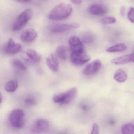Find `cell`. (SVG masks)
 I'll return each mask as SVG.
<instances>
[{
	"label": "cell",
	"instance_id": "7a4b0ae2",
	"mask_svg": "<svg viewBox=\"0 0 134 134\" xmlns=\"http://www.w3.org/2000/svg\"><path fill=\"white\" fill-rule=\"evenodd\" d=\"M33 12L30 9H26L22 12L17 18L12 26V30L18 31L23 29L32 17Z\"/></svg>",
	"mask_w": 134,
	"mask_h": 134
},
{
	"label": "cell",
	"instance_id": "9c48e42d",
	"mask_svg": "<svg viewBox=\"0 0 134 134\" xmlns=\"http://www.w3.org/2000/svg\"><path fill=\"white\" fill-rule=\"evenodd\" d=\"M21 48V44L16 43L12 38H10L5 46L4 51L8 54L14 55L19 53Z\"/></svg>",
	"mask_w": 134,
	"mask_h": 134
},
{
	"label": "cell",
	"instance_id": "44dd1931",
	"mask_svg": "<svg viewBox=\"0 0 134 134\" xmlns=\"http://www.w3.org/2000/svg\"><path fill=\"white\" fill-rule=\"evenodd\" d=\"M12 65L13 67L18 70L21 71H25L27 70V68L25 65L21 61L17 59L12 60Z\"/></svg>",
	"mask_w": 134,
	"mask_h": 134
},
{
	"label": "cell",
	"instance_id": "603a6c76",
	"mask_svg": "<svg viewBox=\"0 0 134 134\" xmlns=\"http://www.w3.org/2000/svg\"><path fill=\"white\" fill-rule=\"evenodd\" d=\"M116 19L114 17H108L104 18L101 21V23L103 25L114 24L116 23Z\"/></svg>",
	"mask_w": 134,
	"mask_h": 134
},
{
	"label": "cell",
	"instance_id": "4fadbf2b",
	"mask_svg": "<svg viewBox=\"0 0 134 134\" xmlns=\"http://www.w3.org/2000/svg\"><path fill=\"white\" fill-rule=\"evenodd\" d=\"M131 62H134V54L118 57L112 60L111 62L114 64L120 65L126 64Z\"/></svg>",
	"mask_w": 134,
	"mask_h": 134
},
{
	"label": "cell",
	"instance_id": "ba28073f",
	"mask_svg": "<svg viewBox=\"0 0 134 134\" xmlns=\"http://www.w3.org/2000/svg\"><path fill=\"white\" fill-rule=\"evenodd\" d=\"M101 67V63L99 60H96L86 66L83 73L86 76H92L97 73Z\"/></svg>",
	"mask_w": 134,
	"mask_h": 134
},
{
	"label": "cell",
	"instance_id": "277c9868",
	"mask_svg": "<svg viewBox=\"0 0 134 134\" xmlns=\"http://www.w3.org/2000/svg\"><path fill=\"white\" fill-rule=\"evenodd\" d=\"M77 94V89L72 88L66 91L56 94L53 96L54 102L61 104H66L72 102Z\"/></svg>",
	"mask_w": 134,
	"mask_h": 134
},
{
	"label": "cell",
	"instance_id": "9a60e30c",
	"mask_svg": "<svg viewBox=\"0 0 134 134\" xmlns=\"http://www.w3.org/2000/svg\"><path fill=\"white\" fill-rule=\"evenodd\" d=\"M127 78L126 73L121 69L117 70L115 72L114 76V78L118 82L122 83L124 82Z\"/></svg>",
	"mask_w": 134,
	"mask_h": 134
},
{
	"label": "cell",
	"instance_id": "d6986e66",
	"mask_svg": "<svg viewBox=\"0 0 134 134\" xmlns=\"http://www.w3.org/2000/svg\"><path fill=\"white\" fill-rule=\"evenodd\" d=\"M95 40L94 36L91 33H85L81 37V42L83 44H89L92 43Z\"/></svg>",
	"mask_w": 134,
	"mask_h": 134
},
{
	"label": "cell",
	"instance_id": "5b68a950",
	"mask_svg": "<svg viewBox=\"0 0 134 134\" xmlns=\"http://www.w3.org/2000/svg\"><path fill=\"white\" fill-rule=\"evenodd\" d=\"M90 56L84 51L72 52L70 56L72 63L77 65H83L90 60Z\"/></svg>",
	"mask_w": 134,
	"mask_h": 134
},
{
	"label": "cell",
	"instance_id": "6da1fadb",
	"mask_svg": "<svg viewBox=\"0 0 134 134\" xmlns=\"http://www.w3.org/2000/svg\"><path fill=\"white\" fill-rule=\"evenodd\" d=\"M72 6L69 4L63 3L52 9L49 15V18L53 21H61L68 18L72 12Z\"/></svg>",
	"mask_w": 134,
	"mask_h": 134
},
{
	"label": "cell",
	"instance_id": "52a82bcc",
	"mask_svg": "<svg viewBox=\"0 0 134 134\" xmlns=\"http://www.w3.org/2000/svg\"><path fill=\"white\" fill-rule=\"evenodd\" d=\"M38 36L37 31L33 29H29L23 31L21 36L22 41L26 43H30L34 41Z\"/></svg>",
	"mask_w": 134,
	"mask_h": 134
},
{
	"label": "cell",
	"instance_id": "f546056e",
	"mask_svg": "<svg viewBox=\"0 0 134 134\" xmlns=\"http://www.w3.org/2000/svg\"><path fill=\"white\" fill-rule=\"evenodd\" d=\"M15 1L21 3H27L30 0H15Z\"/></svg>",
	"mask_w": 134,
	"mask_h": 134
},
{
	"label": "cell",
	"instance_id": "ac0fdd59",
	"mask_svg": "<svg viewBox=\"0 0 134 134\" xmlns=\"http://www.w3.org/2000/svg\"><path fill=\"white\" fill-rule=\"evenodd\" d=\"M66 49L63 45H60L56 49V55L61 60H65L66 59Z\"/></svg>",
	"mask_w": 134,
	"mask_h": 134
},
{
	"label": "cell",
	"instance_id": "83f0119b",
	"mask_svg": "<svg viewBox=\"0 0 134 134\" xmlns=\"http://www.w3.org/2000/svg\"><path fill=\"white\" fill-rule=\"evenodd\" d=\"M72 29H78L80 27V25L77 23H71Z\"/></svg>",
	"mask_w": 134,
	"mask_h": 134
},
{
	"label": "cell",
	"instance_id": "e0dca14e",
	"mask_svg": "<svg viewBox=\"0 0 134 134\" xmlns=\"http://www.w3.org/2000/svg\"><path fill=\"white\" fill-rule=\"evenodd\" d=\"M127 47L126 45L123 43H120L116 45L110 47L106 49V51L108 52L113 53V52H122L127 49Z\"/></svg>",
	"mask_w": 134,
	"mask_h": 134
},
{
	"label": "cell",
	"instance_id": "cb8c5ba5",
	"mask_svg": "<svg viewBox=\"0 0 134 134\" xmlns=\"http://www.w3.org/2000/svg\"><path fill=\"white\" fill-rule=\"evenodd\" d=\"M128 18L131 22L132 23L134 22V8L133 7L130 8L128 13Z\"/></svg>",
	"mask_w": 134,
	"mask_h": 134
},
{
	"label": "cell",
	"instance_id": "484cf974",
	"mask_svg": "<svg viewBox=\"0 0 134 134\" xmlns=\"http://www.w3.org/2000/svg\"><path fill=\"white\" fill-rule=\"evenodd\" d=\"M99 133V129L98 124H93L92 126V131L91 132V134H98Z\"/></svg>",
	"mask_w": 134,
	"mask_h": 134
},
{
	"label": "cell",
	"instance_id": "f1b7e54d",
	"mask_svg": "<svg viewBox=\"0 0 134 134\" xmlns=\"http://www.w3.org/2000/svg\"><path fill=\"white\" fill-rule=\"evenodd\" d=\"M82 0H71L72 3L75 5H78L81 3Z\"/></svg>",
	"mask_w": 134,
	"mask_h": 134
},
{
	"label": "cell",
	"instance_id": "ffe728a7",
	"mask_svg": "<svg viewBox=\"0 0 134 134\" xmlns=\"http://www.w3.org/2000/svg\"><path fill=\"white\" fill-rule=\"evenodd\" d=\"M18 86V84L16 80H10L6 83L5 89L8 92H13L17 90Z\"/></svg>",
	"mask_w": 134,
	"mask_h": 134
},
{
	"label": "cell",
	"instance_id": "30bf717a",
	"mask_svg": "<svg viewBox=\"0 0 134 134\" xmlns=\"http://www.w3.org/2000/svg\"><path fill=\"white\" fill-rule=\"evenodd\" d=\"M69 44L72 52L84 51L83 43L80 39L76 36H72L69 39Z\"/></svg>",
	"mask_w": 134,
	"mask_h": 134
},
{
	"label": "cell",
	"instance_id": "d4e9b609",
	"mask_svg": "<svg viewBox=\"0 0 134 134\" xmlns=\"http://www.w3.org/2000/svg\"><path fill=\"white\" fill-rule=\"evenodd\" d=\"M25 103L28 105H33L36 103V100L32 97H28L25 100Z\"/></svg>",
	"mask_w": 134,
	"mask_h": 134
},
{
	"label": "cell",
	"instance_id": "8992f818",
	"mask_svg": "<svg viewBox=\"0 0 134 134\" xmlns=\"http://www.w3.org/2000/svg\"><path fill=\"white\" fill-rule=\"evenodd\" d=\"M49 128V123L47 120L39 119L34 123L31 128V131L34 133H41L47 131Z\"/></svg>",
	"mask_w": 134,
	"mask_h": 134
},
{
	"label": "cell",
	"instance_id": "3957f363",
	"mask_svg": "<svg viewBox=\"0 0 134 134\" xmlns=\"http://www.w3.org/2000/svg\"><path fill=\"white\" fill-rule=\"evenodd\" d=\"M9 121L11 125L15 128H22L25 124V113L21 109L14 110L9 116Z\"/></svg>",
	"mask_w": 134,
	"mask_h": 134
},
{
	"label": "cell",
	"instance_id": "7c38bea8",
	"mask_svg": "<svg viewBox=\"0 0 134 134\" xmlns=\"http://www.w3.org/2000/svg\"><path fill=\"white\" fill-rule=\"evenodd\" d=\"M47 63L48 67L52 72H56L58 70L59 63L56 56L51 54L47 58Z\"/></svg>",
	"mask_w": 134,
	"mask_h": 134
},
{
	"label": "cell",
	"instance_id": "7402d4cb",
	"mask_svg": "<svg viewBox=\"0 0 134 134\" xmlns=\"http://www.w3.org/2000/svg\"><path fill=\"white\" fill-rule=\"evenodd\" d=\"M122 133L124 134H133L134 133V126L131 123L125 124L121 128Z\"/></svg>",
	"mask_w": 134,
	"mask_h": 134
},
{
	"label": "cell",
	"instance_id": "2e32d148",
	"mask_svg": "<svg viewBox=\"0 0 134 134\" xmlns=\"http://www.w3.org/2000/svg\"><path fill=\"white\" fill-rule=\"evenodd\" d=\"M27 56L29 58L30 61L34 63H37L40 62L41 57L35 50L29 49L27 51Z\"/></svg>",
	"mask_w": 134,
	"mask_h": 134
},
{
	"label": "cell",
	"instance_id": "4dcf8cb0",
	"mask_svg": "<svg viewBox=\"0 0 134 134\" xmlns=\"http://www.w3.org/2000/svg\"><path fill=\"white\" fill-rule=\"evenodd\" d=\"M2 100V95L1 92H0V103H1Z\"/></svg>",
	"mask_w": 134,
	"mask_h": 134
},
{
	"label": "cell",
	"instance_id": "8fae6325",
	"mask_svg": "<svg viewBox=\"0 0 134 134\" xmlns=\"http://www.w3.org/2000/svg\"><path fill=\"white\" fill-rule=\"evenodd\" d=\"M106 7L101 4H94L89 7L88 12L91 14L96 16L103 15L108 12Z\"/></svg>",
	"mask_w": 134,
	"mask_h": 134
},
{
	"label": "cell",
	"instance_id": "4316f807",
	"mask_svg": "<svg viewBox=\"0 0 134 134\" xmlns=\"http://www.w3.org/2000/svg\"><path fill=\"white\" fill-rule=\"evenodd\" d=\"M120 14L121 17H124L125 14V8L124 7H121L120 8Z\"/></svg>",
	"mask_w": 134,
	"mask_h": 134
},
{
	"label": "cell",
	"instance_id": "5bb4252c",
	"mask_svg": "<svg viewBox=\"0 0 134 134\" xmlns=\"http://www.w3.org/2000/svg\"><path fill=\"white\" fill-rule=\"evenodd\" d=\"M72 29L71 24H62L54 26L51 29V31L52 33H62L67 32Z\"/></svg>",
	"mask_w": 134,
	"mask_h": 134
}]
</instances>
